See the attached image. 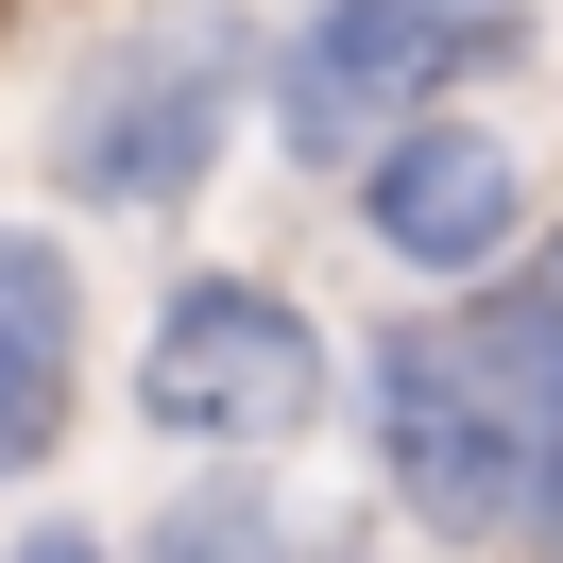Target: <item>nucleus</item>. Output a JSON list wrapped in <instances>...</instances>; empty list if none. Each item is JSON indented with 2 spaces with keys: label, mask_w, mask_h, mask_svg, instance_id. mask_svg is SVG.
Here are the masks:
<instances>
[{
  "label": "nucleus",
  "mask_w": 563,
  "mask_h": 563,
  "mask_svg": "<svg viewBox=\"0 0 563 563\" xmlns=\"http://www.w3.org/2000/svg\"><path fill=\"white\" fill-rule=\"evenodd\" d=\"M512 52H529V0H324L274 52V137L290 154H358V137L393 154L444 86L512 69Z\"/></svg>",
  "instance_id": "nucleus-1"
},
{
  "label": "nucleus",
  "mask_w": 563,
  "mask_h": 563,
  "mask_svg": "<svg viewBox=\"0 0 563 563\" xmlns=\"http://www.w3.org/2000/svg\"><path fill=\"white\" fill-rule=\"evenodd\" d=\"M137 410L172 427V444H290V427L324 410V342H308V308H290V290L206 274V290H172V308H154Z\"/></svg>",
  "instance_id": "nucleus-2"
},
{
  "label": "nucleus",
  "mask_w": 563,
  "mask_h": 563,
  "mask_svg": "<svg viewBox=\"0 0 563 563\" xmlns=\"http://www.w3.org/2000/svg\"><path fill=\"white\" fill-rule=\"evenodd\" d=\"M222 120H240V69L222 52H120L69 103V188L86 206H172V188H206Z\"/></svg>",
  "instance_id": "nucleus-3"
},
{
  "label": "nucleus",
  "mask_w": 563,
  "mask_h": 563,
  "mask_svg": "<svg viewBox=\"0 0 563 563\" xmlns=\"http://www.w3.org/2000/svg\"><path fill=\"white\" fill-rule=\"evenodd\" d=\"M376 444H393V478H410L427 529L512 547V461H495V410H478V376H461L444 324H393L376 342Z\"/></svg>",
  "instance_id": "nucleus-4"
},
{
  "label": "nucleus",
  "mask_w": 563,
  "mask_h": 563,
  "mask_svg": "<svg viewBox=\"0 0 563 563\" xmlns=\"http://www.w3.org/2000/svg\"><path fill=\"white\" fill-rule=\"evenodd\" d=\"M512 206H529V172L495 137H461V120H410V137L376 154V188H358V222H376L410 274H461V256H495L512 240Z\"/></svg>",
  "instance_id": "nucleus-5"
},
{
  "label": "nucleus",
  "mask_w": 563,
  "mask_h": 563,
  "mask_svg": "<svg viewBox=\"0 0 563 563\" xmlns=\"http://www.w3.org/2000/svg\"><path fill=\"white\" fill-rule=\"evenodd\" d=\"M52 427H69V256L0 222V478L52 461Z\"/></svg>",
  "instance_id": "nucleus-6"
},
{
  "label": "nucleus",
  "mask_w": 563,
  "mask_h": 563,
  "mask_svg": "<svg viewBox=\"0 0 563 563\" xmlns=\"http://www.w3.org/2000/svg\"><path fill=\"white\" fill-rule=\"evenodd\" d=\"M137 563H358V547L308 529L290 495H256V478H206V495H172V512L137 529Z\"/></svg>",
  "instance_id": "nucleus-7"
},
{
  "label": "nucleus",
  "mask_w": 563,
  "mask_h": 563,
  "mask_svg": "<svg viewBox=\"0 0 563 563\" xmlns=\"http://www.w3.org/2000/svg\"><path fill=\"white\" fill-rule=\"evenodd\" d=\"M512 308H547V324H563V240H547V256L512 274Z\"/></svg>",
  "instance_id": "nucleus-8"
},
{
  "label": "nucleus",
  "mask_w": 563,
  "mask_h": 563,
  "mask_svg": "<svg viewBox=\"0 0 563 563\" xmlns=\"http://www.w3.org/2000/svg\"><path fill=\"white\" fill-rule=\"evenodd\" d=\"M18 563H103V547H86V529H35V547H18Z\"/></svg>",
  "instance_id": "nucleus-9"
}]
</instances>
